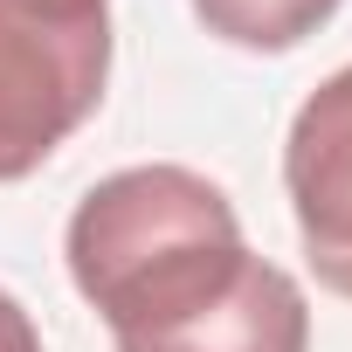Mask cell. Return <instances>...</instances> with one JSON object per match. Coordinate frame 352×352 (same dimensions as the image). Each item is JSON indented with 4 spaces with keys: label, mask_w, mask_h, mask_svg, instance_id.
I'll use <instances>...</instances> for the list:
<instances>
[{
    "label": "cell",
    "mask_w": 352,
    "mask_h": 352,
    "mask_svg": "<svg viewBox=\"0 0 352 352\" xmlns=\"http://www.w3.org/2000/svg\"><path fill=\"white\" fill-rule=\"evenodd\" d=\"M235 201L194 166H124L97 180L63 235L76 297L104 318L111 345H138L208 311L249 270Z\"/></svg>",
    "instance_id": "6da1fadb"
},
{
    "label": "cell",
    "mask_w": 352,
    "mask_h": 352,
    "mask_svg": "<svg viewBox=\"0 0 352 352\" xmlns=\"http://www.w3.org/2000/svg\"><path fill=\"white\" fill-rule=\"evenodd\" d=\"M111 0H0V187L83 131L111 83Z\"/></svg>",
    "instance_id": "7a4b0ae2"
},
{
    "label": "cell",
    "mask_w": 352,
    "mask_h": 352,
    "mask_svg": "<svg viewBox=\"0 0 352 352\" xmlns=\"http://www.w3.org/2000/svg\"><path fill=\"white\" fill-rule=\"evenodd\" d=\"M283 194L311 276L331 297H352V63L297 104L283 138Z\"/></svg>",
    "instance_id": "3957f363"
},
{
    "label": "cell",
    "mask_w": 352,
    "mask_h": 352,
    "mask_svg": "<svg viewBox=\"0 0 352 352\" xmlns=\"http://www.w3.org/2000/svg\"><path fill=\"white\" fill-rule=\"evenodd\" d=\"M338 8L345 0H194L208 35H221L228 49H256V56H283L311 42Z\"/></svg>",
    "instance_id": "277c9868"
},
{
    "label": "cell",
    "mask_w": 352,
    "mask_h": 352,
    "mask_svg": "<svg viewBox=\"0 0 352 352\" xmlns=\"http://www.w3.org/2000/svg\"><path fill=\"white\" fill-rule=\"evenodd\" d=\"M0 352H42V331L14 290H0Z\"/></svg>",
    "instance_id": "5b68a950"
}]
</instances>
